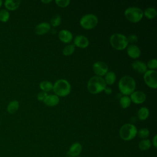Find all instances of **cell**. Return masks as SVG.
<instances>
[{
  "mask_svg": "<svg viewBox=\"0 0 157 157\" xmlns=\"http://www.w3.org/2000/svg\"><path fill=\"white\" fill-rule=\"evenodd\" d=\"M18 107H19L18 101L16 100H13L9 103L7 107V110L9 113L12 114V113H14L18 109Z\"/></svg>",
  "mask_w": 157,
  "mask_h": 157,
  "instance_id": "7402d4cb",
  "label": "cell"
},
{
  "mask_svg": "<svg viewBox=\"0 0 157 157\" xmlns=\"http://www.w3.org/2000/svg\"><path fill=\"white\" fill-rule=\"evenodd\" d=\"M138 136L143 139H147L150 135V131L147 128H141L138 131L137 133Z\"/></svg>",
  "mask_w": 157,
  "mask_h": 157,
  "instance_id": "4316f807",
  "label": "cell"
},
{
  "mask_svg": "<svg viewBox=\"0 0 157 157\" xmlns=\"http://www.w3.org/2000/svg\"><path fill=\"white\" fill-rule=\"evenodd\" d=\"M51 29L50 25L47 22H42L38 24L35 28V33L37 35H44L48 32Z\"/></svg>",
  "mask_w": 157,
  "mask_h": 157,
  "instance_id": "4fadbf2b",
  "label": "cell"
},
{
  "mask_svg": "<svg viewBox=\"0 0 157 157\" xmlns=\"http://www.w3.org/2000/svg\"><path fill=\"white\" fill-rule=\"evenodd\" d=\"M75 51V46L73 44H69L66 45L63 50V54L64 56H70Z\"/></svg>",
  "mask_w": 157,
  "mask_h": 157,
  "instance_id": "484cf974",
  "label": "cell"
},
{
  "mask_svg": "<svg viewBox=\"0 0 157 157\" xmlns=\"http://www.w3.org/2000/svg\"><path fill=\"white\" fill-rule=\"evenodd\" d=\"M59 39L63 43H69L73 39L72 34L67 29H62L58 33Z\"/></svg>",
  "mask_w": 157,
  "mask_h": 157,
  "instance_id": "9a60e30c",
  "label": "cell"
},
{
  "mask_svg": "<svg viewBox=\"0 0 157 157\" xmlns=\"http://www.w3.org/2000/svg\"><path fill=\"white\" fill-rule=\"evenodd\" d=\"M47 95H48V94H47V93L46 92H44V91L39 92V93H38L37 96V100H38V101H43Z\"/></svg>",
  "mask_w": 157,
  "mask_h": 157,
  "instance_id": "1f68e13d",
  "label": "cell"
},
{
  "mask_svg": "<svg viewBox=\"0 0 157 157\" xmlns=\"http://www.w3.org/2000/svg\"><path fill=\"white\" fill-rule=\"evenodd\" d=\"M131 103V101L130 99V98L128 97V96H122L120 99V104L123 109L128 108L130 105Z\"/></svg>",
  "mask_w": 157,
  "mask_h": 157,
  "instance_id": "d4e9b609",
  "label": "cell"
},
{
  "mask_svg": "<svg viewBox=\"0 0 157 157\" xmlns=\"http://www.w3.org/2000/svg\"><path fill=\"white\" fill-rule=\"evenodd\" d=\"M10 15L6 9H2L0 10V21L2 22H6L9 20Z\"/></svg>",
  "mask_w": 157,
  "mask_h": 157,
  "instance_id": "f1b7e54d",
  "label": "cell"
},
{
  "mask_svg": "<svg viewBox=\"0 0 157 157\" xmlns=\"http://www.w3.org/2000/svg\"><path fill=\"white\" fill-rule=\"evenodd\" d=\"M61 22V18L59 15H54L50 20V25L53 27L58 26Z\"/></svg>",
  "mask_w": 157,
  "mask_h": 157,
  "instance_id": "83f0119b",
  "label": "cell"
},
{
  "mask_svg": "<svg viewBox=\"0 0 157 157\" xmlns=\"http://www.w3.org/2000/svg\"><path fill=\"white\" fill-rule=\"evenodd\" d=\"M137 129L135 125L131 123L123 124L120 129V137L124 140H131L137 135Z\"/></svg>",
  "mask_w": 157,
  "mask_h": 157,
  "instance_id": "5b68a950",
  "label": "cell"
},
{
  "mask_svg": "<svg viewBox=\"0 0 157 157\" xmlns=\"http://www.w3.org/2000/svg\"><path fill=\"white\" fill-rule=\"evenodd\" d=\"M20 1L19 0H6L4 2L5 7L9 10H16L20 4Z\"/></svg>",
  "mask_w": 157,
  "mask_h": 157,
  "instance_id": "ac0fdd59",
  "label": "cell"
},
{
  "mask_svg": "<svg viewBox=\"0 0 157 157\" xmlns=\"http://www.w3.org/2000/svg\"><path fill=\"white\" fill-rule=\"evenodd\" d=\"M118 88L123 95H130L136 89L135 80L132 77L128 75L121 77L118 82Z\"/></svg>",
  "mask_w": 157,
  "mask_h": 157,
  "instance_id": "6da1fadb",
  "label": "cell"
},
{
  "mask_svg": "<svg viewBox=\"0 0 157 157\" xmlns=\"http://www.w3.org/2000/svg\"><path fill=\"white\" fill-rule=\"evenodd\" d=\"M156 138H157V135H155V136L153 137V140H152V144L153 145V146L156 148L157 147V142H156Z\"/></svg>",
  "mask_w": 157,
  "mask_h": 157,
  "instance_id": "e575fe53",
  "label": "cell"
},
{
  "mask_svg": "<svg viewBox=\"0 0 157 157\" xmlns=\"http://www.w3.org/2000/svg\"><path fill=\"white\" fill-rule=\"evenodd\" d=\"M71 86L69 82L65 79H59L55 82L53 86V91L55 95L64 97L69 94Z\"/></svg>",
  "mask_w": 157,
  "mask_h": 157,
  "instance_id": "3957f363",
  "label": "cell"
},
{
  "mask_svg": "<svg viewBox=\"0 0 157 157\" xmlns=\"http://www.w3.org/2000/svg\"><path fill=\"white\" fill-rule=\"evenodd\" d=\"M73 45L80 48H85L89 45V40L84 36L78 35L74 39Z\"/></svg>",
  "mask_w": 157,
  "mask_h": 157,
  "instance_id": "8fae6325",
  "label": "cell"
},
{
  "mask_svg": "<svg viewBox=\"0 0 157 157\" xmlns=\"http://www.w3.org/2000/svg\"><path fill=\"white\" fill-rule=\"evenodd\" d=\"M145 84L150 88L156 89L157 87V72L155 70H147L144 75Z\"/></svg>",
  "mask_w": 157,
  "mask_h": 157,
  "instance_id": "ba28073f",
  "label": "cell"
},
{
  "mask_svg": "<svg viewBox=\"0 0 157 157\" xmlns=\"http://www.w3.org/2000/svg\"><path fill=\"white\" fill-rule=\"evenodd\" d=\"M149 110L146 107L140 108L137 112V117L140 120H145L149 116Z\"/></svg>",
  "mask_w": 157,
  "mask_h": 157,
  "instance_id": "ffe728a7",
  "label": "cell"
},
{
  "mask_svg": "<svg viewBox=\"0 0 157 157\" xmlns=\"http://www.w3.org/2000/svg\"><path fill=\"white\" fill-rule=\"evenodd\" d=\"M2 1L1 0H0V7H1V5H2Z\"/></svg>",
  "mask_w": 157,
  "mask_h": 157,
  "instance_id": "8d00e7d4",
  "label": "cell"
},
{
  "mask_svg": "<svg viewBox=\"0 0 157 157\" xmlns=\"http://www.w3.org/2000/svg\"><path fill=\"white\" fill-rule=\"evenodd\" d=\"M130 99L133 103L140 104L145 102L146 100V95L143 91H134L130 94Z\"/></svg>",
  "mask_w": 157,
  "mask_h": 157,
  "instance_id": "30bf717a",
  "label": "cell"
},
{
  "mask_svg": "<svg viewBox=\"0 0 157 157\" xmlns=\"http://www.w3.org/2000/svg\"><path fill=\"white\" fill-rule=\"evenodd\" d=\"M126 52L129 57L134 59L139 58L141 53L139 47L134 44H131L128 47H127Z\"/></svg>",
  "mask_w": 157,
  "mask_h": 157,
  "instance_id": "5bb4252c",
  "label": "cell"
},
{
  "mask_svg": "<svg viewBox=\"0 0 157 157\" xmlns=\"http://www.w3.org/2000/svg\"><path fill=\"white\" fill-rule=\"evenodd\" d=\"M112 47L117 50H123L127 48L128 41L127 37L120 33L113 34L110 37Z\"/></svg>",
  "mask_w": 157,
  "mask_h": 157,
  "instance_id": "277c9868",
  "label": "cell"
},
{
  "mask_svg": "<svg viewBox=\"0 0 157 157\" xmlns=\"http://www.w3.org/2000/svg\"><path fill=\"white\" fill-rule=\"evenodd\" d=\"M151 145V143L149 139H143L139 143V148L140 150L146 151L148 150Z\"/></svg>",
  "mask_w": 157,
  "mask_h": 157,
  "instance_id": "cb8c5ba5",
  "label": "cell"
},
{
  "mask_svg": "<svg viewBox=\"0 0 157 157\" xmlns=\"http://www.w3.org/2000/svg\"><path fill=\"white\" fill-rule=\"evenodd\" d=\"M106 85L104 79L102 77L96 75L90 78L87 83V88L90 93L96 94L104 91Z\"/></svg>",
  "mask_w": 157,
  "mask_h": 157,
  "instance_id": "7a4b0ae2",
  "label": "cell"
},
{
  "mask_svg": "<svg viewBox=\"0 0 157 157\" xmlns=\"http://www.w3.org/2000/svg\"><path fill=\"white\" fill-rule=\"evenodd\" d=\"M98 23V17L92 13H88L83 15L80 20L81 26L85 29H91L94 28Z\"/></svg>",
  "mask_w": 157,
  "mask_h": 157,
  "instance_id": "52a82bcc",
  "label": "cell"
},
{
  "mask_svg": "<svg viewBox=\"0 0 157 157\" xmlns=\"http://www.w3.org/2000/svg\"><path fill=\"white\" fill-rule=\"evenodd\" d=\"M104 79L106 85H112L115 82L116 74L112 71L107 72V74L105 75V78Z\"/></svg>",
  "mask_w": 157,
  "mask_h": 157,
  "instance_id": "d6986e66",
  "label": "cell"
},
{
  "mask_svg": "<svg viewBox=\"0 0 157 157\" xmlns=\"http://www.w3.org/2000/svg\"><path fill=\"white\" fill-rule=\"evenodd\" d=\"M132 69L140 74H144L147 71V64L141 61H135L132 63Z\"/></svg>",
  "mask_w": 157,
  "mask_h": 157,
  "instance_id": "e0dca14e",
  "label": "cell"
},
{
  "mask_svg": "<svg viewBox=\"0 0 157 157\" xmlns=\"http://www.w3.org/2000/svg\"><path fill=\"white\" fill-rule=\"evenodd\" d=\"M71 1L69 0H56L55 3L61 7H66L68 6Z\"/></svg>",
  "mask_w": 157,
  "mask_h": 157,
  "instance_id": "4dcf8cb0",
  "label": "cell"
},
{
  "mask_svg": "<svg viewBox=\"0 0 157 157\" xmlns=\"http://www.w3.org/2000/svg\"><path fill=\"white\" fill-rule=\"evenodd\" d=\"M77 157H80V156H77Z\"/></svg>",
  "mask_w": 157,
  "mask_h": 157,
  "instance_id": "74e56055",
  "label": "cell"
},
{
  "mask_svg": "<svg viewBox=\"0 0 157 157\" xmlns=\"http://www.w3.org/2000/svg\"><path fill=\"white\" fill-rule=\"evenodd\" d=\"M82 149V145L78 142H75L70 147L67 152V155L69 157H77L81 153Z\"/></svg>",
  "mask_w": 157,
  "mask_h": 157,
  "instance_id": "7c38bea8",
  "label": "cell"
},
{
  "mask_svg": "<svg viewBox=\"0 0 157 157\" xmlns=\"http://www.w3.org/2000/svg\"><path fill=\"white\" fill-rule=\"evenodd\" d=\"M128 39V42H131V43H134L136 42L138 40V37L137 36V35L136 34H131L130 36H129L128 37H127Z\"/></svg>",
  "mask_w": 157,
  "mask_h": 157,
  "instance_id": "d6a6232c",
  "label": "cell"
},
{
  "mask_svg": "<svg viewBox=\"0 0 157 157\" xmlns=\"http://www.w3.org/2000/svg\"><path fill=\"white\" fill-rule=\"evenodd\" d=\"M143 12L144 15L148 19H153L155 18L157 15L156 10L154 7H148L145 9Z\"/></svg>",
  "mask_w": 157,
  "mask_h": 157,
  "instance_id": "44dd1931",
  "label": "cell"
},
{
  "mask_svg": "<svg viewBox=\"0 0 157 157\" xmlns=\"http://www.w3.org/2000/svg\"><path fill=\"white\" fill-rule=\"evenodd\" d=\"M42 3H44V4H47V3H50V2H52V1L51 0H48V1H41Z\"/></svg>",
  "mask_w": 157,
  "mask_h": 157,
  "instance_id": "d590c367",
  "label": "cell"
},
{
  "mask_svg": "<svg viewBox=\"0 0 157 157\" xmlns=\"http://www.w3.org/2000/svg\"><path fill=\"white\" fill-rule=\"evenodd\" d=\"M147 67L150 69V70H155L157 67V60L155 58L150 59L147 63Z\"/></svg>",
  "mask_w": 157,
  "mask_h": 157,
  "instance_id": "f546056e",
  "label": "cell"
},
{
  "mask_svg": "<svg viewBox=\"0 0 157 157\" xmlns=\"http://www.w3.org/2000/svg\"><path fill=\"white\" fill-rule=\"evenodd\" d=\"M53 83L49 81H42L39 84L40 88L44 92H48L53 90Z\"/></svg>",
  "mask_w": 157,
  "mask_h": 157,
  "instance_id": "603a6c76",
  "label": "cell"
},
{
  "mask_svg": "<svg viewBox=\"0 0 157 157\" xmlns=\"http://www.w3.org/2000/svg\"><path fill=\"white\" fill-rule=\"evenodd\" d=\"M104 92L107 94H110L112 92V90L111 89V88L110 87H105V88L104 89Z\"/></svg>",
  "mask_w": 157,
  "mask_h": 157,
  "instance_id": "836d02e7",
  "label": "cell"
},
{
  "mask_svg": "<svg viewBox=\"0 0 157 157\" xmlns=\"http://www.w3.org/2000/svg\"><path fill=\"white\" fill-rule=\"evenodd\" d=\"M43 102L47 106L53 107L58 105L59 102V97L55 94H49L46 96Z\"/></svg>",
  "mask_w": 157,
  "mask_h": 157,
  "instance_id": "2e32d148",
  "label": "cell"
},
{
  "mask_svg": "<svg viewBox=\"0 0 157 157\" xmlns=\"http://www.w3.org/2000/svg\"><path fill=\"white\" fill-rule=\"evenodd\" d=\"M124 16L128 20L132 23L140 21L143 17L144 12L142 10L137 7H130L124 10Z\"/></svg>",
  "mask_w": 157,
  "mask_h": 157,
  "instance_id": "8992f818",
  "label": "cell"
},
{
  "mask_svg": "<svg viewBox=\"0 0 157 157\" xmlns=\"http://www.w3.org/2000/svg\"><path fill=\"white\" fill-rule=\"evenodd\" d=\"M93 70L97 76L105 75L108 72V66L102 61H96L93 64Z\"/></svg>",
  "mask_w": 157,
  "mask_h": 157,
  "instance_id": "9c48e42d",
  "label": "cell"
}]
</instances>
